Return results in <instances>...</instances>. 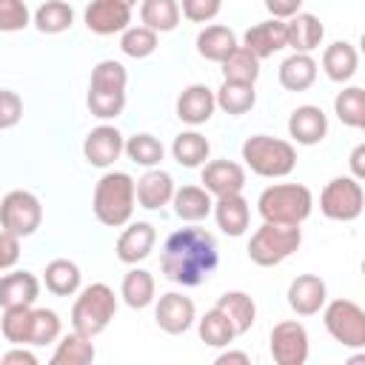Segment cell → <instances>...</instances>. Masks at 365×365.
Wrapping results in <instances>:
<instances>
[{
    "label": "cell",
    "instance_id": "6da1fadb",
    "mask_svg": "<svg viewBox=\"0 0 365 365\" xmlns=\"http://www.w3.org/2000/svg\"><path fill=\"white\" fill-rule=\"evenodd\" d=\"M220 265L217 240L205 228L188 225L168 234L163 254H160V271L168 282L194 288L202 285Z\"/></svg>",
    "mask_w": 365,
    "mask_h": 365
},
{
    "label": "cell",
    "instance_id": "7a4b0ae2",
    "mask_svg": "<svg viewBox=\"0 0 365 365\" xmlns=\"http://www.w3.org/2000/svg\"><path fill=\"white\" fill-rule=\"evenodd\" d=\"M125 86H128V71L117 60H100L91 68L88 80V94L86 106L94 117L100 120H114L125 108Z\"/></svg>",
    "mask_w": 365,
    "mask_h": 365
},
{
    "label": "cell",
    "instance_id": "3957f363",
    "mask_svg": "<svg viewBox=\"0 0 365 365\" xmlns=\"http://www.w3.org/2000/svg\"><path fill=\"white\" fill-rule=\"evenodd\" d=\"M134 180L125 171H106L97 185H94V197H91V208L94 217L108 225V228H123L125 222H131L134 214Z\"/></svg>",
    "mask_w": 365,
    "mask_h": 365
},
{
    "label": "cell",
    "instance_id": "277c9868",
    "mask_svg": "<svg viewBox=\"0 0 365 365\" xmlns=\"http://www.w3.org/2000/svg\"><path fill=\"white\" fill-rule=\"evenodd\" d=\"M257 211H259L262 222L302 225L314 211V197L299 182H277L259 194Z\"/></svg>",
    "mask_w": 365,
    "mask_h": 365
},
{
    "label": "cell",
    "instance_id": "5b68a950",
    "mask_svg": "<svg viewBox=\"0 0 365 365\" xmlns=\"http://www.w3.org/2000/svg\"><path fill=\"white\" fill-rule=\"evenodd\" d=\"M114 314H117L114 288H108L106 282H91L77 291V299L71 305V328L77 334L94 339L108 328Z\"/></svg>",
    "mask_w": 365,
    "mask_h": 365
},
{
    "label": "cell",
    "instance_id": "8992f818",
    "mask_svg": "<svg viewBox=\"0 0 365 365\" xmlns=\"http://www.w3.org/2000/svg\"><path fill=\"white\" fill-rule=\"evenodd\" d=\"M242 160L257 177L279 180L288 177L297 165V148L288 140L271 137V134H254L242 143Z\"/></svg>",
    "mask_w": 365,
    "mask_h": 365
},
{
    "label": "cell",
    "instance_id": "52a82bcc",
    "mask_svg": "<svg viewBox=\"0 0 365 365\" xmlns=\"http://www.w3.org/2000/svg\"><path fill=\"white\" fill-rule=\"evenodd\" d=\"M302 242L299 225H279V222H262L251 240H248V259L259 268H274L285 262Z\"/></svg>",
    "mask_w": 365,
    "mask_h": 365
},
{
    "label": "cell",
    "instance_id": "ba28073f",
    "mask_svg": "<svg viewBox=\"0 0 365 365\" xmlns=\"http://www.w3.org/2000/svg\"><path fill=\"white\" fill-rule=\"evenodd\" d=\"M325 331L342 348H365V311L354 299H331L322 305Z\"/></svg>",
    "mask_w": 365,
    "mask_h": 365
},
{
    "label": "cell",
    "instance_id": "9c48e42d",
    "mask_svg": "<svg viewBox=\"0 0 365 365\" xmlns=\"http://www.w3.org/2000/svg\"><path fill=\"white\" fill-rule=\"evenodd\" d=\"M365 191L354 177H334L319 194V211L334 222H354L362 214Z\"/></svg>",
    "mask_w": 365,
    "mask_h": 365
},
{
    "label": "cell",
    "instance_id": "30bf717a",
    "mask_svg": "<svg viewBox=\"0 0 365 365\" xmlns=\"http://www.w3.org/2000/svg\"><path fill=\"white\" fill-rule=\"evenodd\" d=\"M43 222V205L31 191L14 188L0 200V228L14 237H31Z\"/></svg>",
    "mask_w": 365,
    "mask_h": 365
},
{
    "label": "cell",
    "instance_id": "8fae6325",
    "mask_svg": "<svg viewBox=\"0 0 365 365\" xmlns=\"http://www.w3.org/2000/svg\"><path fill=\"white\" fill-rule=\"evenodd\" d=\"M271 356L277 365H305L308 331L297 319H282L271 328Z\"/></svg>",
    "mask_w": 365,
    "mask_h": 365
},
{
    "label": "cell",
    "instance_id": "7c38bea8",
    "mask_svg": "<svg viewBox=\"0 0 365 365\" xmlns=\"http://www.w3.org/2000/svg\"><path fill=\"white\" fill-rule=\"evenodd\" d=\"M154 319L160 325V331L171 334V336H180L185 334L194 322H197V308H194V299L180 294V291H168L157 299V308H154Z\"/></svg>",
    "mask_w": 365,
    "mask_h": 365
},
{
    "label": "cell",
    "instance_id": "4fadbf2b",
    "mask_svg": "<svg viewBox=\"0 0 365 365\" xmlns=\"http://www.w3.org/2000/svg\"><path fill=\"white\" fill-rule=\"evenodd\" d=\"M83 23L91 34H100V37L120 34L131 26V6L120 0H91L83 11Z\"/></svg>",
    "mask_w": 365,
    "mask_h": 365
},
{
    "label": "cell",
    "instance_id": "5bb4252c",
    "mask_svg": "<svg viewBox=\"0 0 365 365\" xmlns=\"http://www.w3.org/2000/svg\"><path fill=\"white\" fill-rule=\"evenodd\" d=\"M123 145H125V137L120 134L117 125H97L83 140V157L94 168H108L120 160Z\"/></svg>",
    "mask_w": 365,
    "mask_h": 365
},
{
    "label": "cell",
    "instance_id": "9a60e30c",
    "mask_svg": "<svg viewBox=\"0 0 365 365\" xmlns=\"http://www.w3.org/2000/svg\"><path fill=\"white\" fill-rule=\"evenodd\" d=\"M154 242H157V231L151 222L145 220H137V222H125L123 234L117 237V259L125 262V265H137L143 262L151 251H154Z\"/></svg>",
    "mask_w": 365,
    "mask_h": 365
},
{
    "label": "cell",
    "instance_id": "2e32d148",
    "mask_svg": "<svg viewBox=\"0 0 365 365\" xmlns=\"http://www.w3.org/2000/svg\"><path fill=\"white\" fill-rule=\"evenodd\" d=\"M328 302V288L325 279H319L317 274H299L291 279L288 285V305L297 317H314L322 311V305Z\"/></svg>",
    "mask_w": 365,
    "mask_h": 365
},
{
    "label": "cell",
    "instance_id": "e0dca14e",
    "mask_svg": "<svg viewBox=\"0 0 365 365\" xmlns=\"http://www.w3.org/2000/svg\"><path fill=\"white\" fill-rule=\"evenodd\" d=\"M174 188H177L174 185V177L168 171H163L160 165H154V168H145V174L134 182V200H137L140 208L157 211V208H163V205L171 202Z\"/></svg>",
    "mask_w": 365,
    "mask_h": 365
},
{
    "label": "cell",
    "instance_id": "ac0fdd59",
    "mask_svg": "<svg viewBox=\"0 0 365 365\" xmlns=\"http://www.w3.org/2000/svg\"><path fill=\"white\" fill-rule=\"evenodd\" d=\"M202 188L211 197L242 194V188H245V168L240 163H234V160L202 163Z\"/></svg>",
    "mask_w": 365,
    "mask_h": 365
},
{
    "label": "cell",
    "instance_id": "d6986e66",
    "mask_svg": "<svg viewBox=\"0 0 365 365\" xmlns=\"http://www.w3.org/2000/svg\"><path fill=\"white\" fill-rule=\"evenodd\" d=\"M242 46L257 57V60H265V57H274L277 51L288 48V37H285V20H262L257 26H251L245 34H242Z\"/></svg>",
    "mask_w": 365,
    "mask_h": 365
},
{
    "label": "cell",
    "instance_id": "ffe728a7",
    "mask_svg": "<svg viewBox=\"0 0 365 365\" xmlns=\"http://www.w3.org/2000/svg\"><path fill=\"white\" fill-rule=\"evenodd\" d=\"M328 134V117L319 106H297L288 117V137L299 145H317Z\"/></svg>",
    "mask_w": 365,
    "mask_h": 365
},
{
    "label": "cell",
    "instance_id": "44dd1931",
    "mask_svg": "<svg viewBox=\"0 0 365 365\" xmlns=\"http://www.w3.org/2000/svg\"><path fill=\"white\" fill-rule=\"evenodd\" d=\"M214 220H217V228L228 237H242L248 231V222H251V205L242 194H222V197H214V208H211Z\"/></svg>",
    "mask_w": 365,
    "mask_h": 365
},
{
    "label": "cell",
    "instance_id": "7402d4cb",
    "mask_svg": "<svg viewBox=\"0 0 365 365\" xmlns=\"http://www.w3.org/2000/svg\"><path fill=\"white\" fill-rule=\"evenodd\" d=\"M214 108H217V100H214V91L202 83H194L188 88L180 91L177 97V117L188 125H202L214 117Z\"/></svg>",
    "mask_w": 365,
    "mask_h": 365
},
{
    "label": "cell",
    "instance_id": "603a6c76",
    "mask_svg": "<svg viewBox=\"0 0 365 365\" xmlns=\"http://www.w3.org/2000/svg\"><path fill=\"white\" fill-rule=\"evenodd\" d=\"M285 37H288V48L294 51H302V54H311L322 37H325V26L317 14L311 11H297L294 17L285 20Z\"/></svg>",
    "mask_w": 365,
    "mask_h": 365
},
{
    "label": "cell",
    "instance_id": "cb8c5ba5",
    "mask_svg": "<svg viewBox=\"0 0 365 365\" xmlns=\"http://www.w3.org/2000/svg\"><path fill=\"white\" fill-rule=\"evenodd\" d=\"M40 297V279L31 271H11L0 277V308L34 305Z\"/></svg>",
    "mask_w": 365,
    "mask_h": 365
},
{
    "label": "cell",
    "instance_id": "d4e9b609",
    "mask_svg": "<svg viewBox=\"0 0 365 365\" xmlns=\"http://www.w3.org/2000/svg\"><path fill=\"white\" fill-rule=\"evenodd\" d=\"M317 60L311 54H302V51H294L291 57H285L279 63V86L285 91H308L314 83H317Z\"/></svg>",
    "mask_w": 365,
    "mask_h": 365
},
{
    "label": "cell",
    "instance_id": "484cf974",
    "mask_svg": "<svg viewBox=\"0 0 365 365\" xmlns=\"http://www.w3.org/2000/svg\"><path fill=\"white\" fill-rule=\"evenodd\" d=\"M356 68H359V54H356V48L351 43L336 40V43L325 46V51H322V71H325L328 80L348 83L356 74Z\"/></svg>",
    "mask_w": 365,
    "mask_h": 365
},
{
    "label": "cell",
    "instance_id": "4316f807",
    "mask_svg": "<svg viewBox=\"0 0 365 365\" xmlns=\"http://www.w3.org/2000/svg\"><path fill=\"white\" fill-rule=\"evenodd\" d=\"M171 205H174V214L182 222H200V220H205L211 214L214 197L202 185H182V188H174Z\"/></svg>",
    "mask_w": 365,
    "mask_h": 365
},
{
    "label": "cell",
    "instance_id": "83f0119b",
    "mask_svg": "<svg viewBox=\"0 0 365 365\" xmlns=\"http://www.w3.org/2000/svg\"><path fill=\"white\" fill-rule=\"evenodd\" d=\"M214 308H220V311L231 319L237 336L248 334L251 325L257 322V302H254L245 291H225V294H220V299H217Z\"/></svg>",
    "mask_w": 365,
    "mask_h": 365
},
{
    "label": "cell",
    "instance_id": "f1b7e54d",
    "mask_svg": "<svg viewBox=\"0 0 365 365\" xmlns=\"http://www.w3.org/2000/svg\"><path fill=\"white\" fill-rule=\"evenodd\" d=\"M237 34L228 29V26H205L200 34H197V54L202 60H211V63H222L234 48H237Z\"/></svg>",
    "mask_w": 365,
    "mask_h": 365
},
{
    "label": "cell",
    "instance_id": "f546056e",
    "mask_svg": "<svg viewBox=\"0 0 365 365\" xmlns=\"http://www.w3.org/2000/svg\"><path fill=\"white\" fill-rule=\"evenodd\" d=\"M43 282L46 288L54 294V297H74L80 291V282H83V274H80V265L74 259H51L43 271Z\"/></svg>",
    "mask_w": 365,
    "mask_h": 365
},
{
    "label": "cell",
    "instance_id": "4dcf8cb0",
    "mask_svg": "<svg viewBox=\"0 0 365 365\" xmlns=\"http://www.w3.org/2000/svg\"><path fill=\"white\" fill-rule=\"evenodd\" d=\"M214 100H217V108H222L231 117H240V114H248L254 108L257 91H254V83L222 80V86L214 91Z\"/></svg>",
    "mask_w": 365,
    "mask_h": 365
},
{
    "label": "cell",
    "instance_id": "1f68e13d",
    "mask_svg": "<svg viewBox=\"0 0 365 365\" xmlns=\"http://www.w3.org/2000/svg\"><path fill=\"white\" fill-rule=\"evenodd\" d=\"M154 294H157V282L145 268H131L120 282V297L128 308H137V311L148 308L154 302Z\"/></svg>",
    "mask_w": 365,
    "mask_h": 365
},
{
    "label": "cell",
    "instance_id": "d6a6232c",
    "mask_svg": "<svg viewBox=\"0 0 365 365\" xmlns=\"http://www.w3.org/2000/svg\"><path fill=\"white\" fill-rule=\"evenodd\" d=\"M180 0H140V20L151 31H174L180 26Z\"/></svg>",
    "mask_w": 365,
    "mask_h": 365
},
{
    "label": "cell",
    "instance_id": "836d02e7",
    "mask_svg": "<svg viewBox=\"0 0 365 365\" xmlns=\"http://www.w3.org/2000/svg\"><path fill=\"white\" fill-rule=\"evenodd\" d=\"M31 23L43 34H63L74 26V9L66 0H46L31 14Z\"/></svg>",
    "mask_w": 365,
    "mask_h": 365
},
{
    "label": "cell",
    "instance_id": "e575fe53",
    "mask_svg": "<svg viewBox=\"0 0 365 365\" xmlns=\"http://www.w3.org/2000/svg\"><path fill=\"white\" fill-rule=\"evenodd\" d=\"M211 154V143L200 131H180L171 143V157L182 168H200Z\"/></svg>",
    "mask_w": 365,
    "mask_h": 365
},
{
    "label": "cell",
    "instance_id": "d590c367",
    "mask_svg": "<svg viewBox=\"0 0 365 365\" xmlns=\"http://www.w3.org/2000/svg\"><path fill=\"white\" fill-rule=\"evenodd\" d=\"M97 351H94V342L77 331L60 336L54 354H51V365H88L94 362Z\"/></svg>",
    "mask_w": 365,
    "mask_h": 365
},
{
    "label": "cell",
    "instance_id": "8d00e7d4",
    "mask_svg": "<svg viewBox=\"0 0 365 365\" xmlns=\"http://www.w3.org/2000/svg\"><path fill=\"white\" fill-rule=\"evenodd\" d=\"M197 331H200V339L211 348H225L237 339V331L231 325V319L220 311V308H211L205 311L200 319H197Z\"/></svg>",
    "mask_w": 365,
    "mask_h": 365
},
{
    "label": "cell",
    "instance_id": "74e56055",
    "mask_svg": "<svg viewBox=\"0 0 365 365\" xmlns=\"http://www.w3.org/2000/svg\"><path fill=\"white\" fill-rule=\"evenodd\" d=\"M334 114L348 128H365V88L348 86L334 97Z\"/></svg>",
    "mask_w": 365,
    "mask_h": 365
},
{
    "label": "cell",
    "instance_id": "f35d334b",
    "mask_svg": "<svg viewBox=\"0 0 365 365\" xmlns=\"http://www.w3.org/2000/svg\"><path fill=\"white\" fill-rule=\"evenodd\" d=\"M123 154L134 163V165H143V168H154V165H160L163 163V157H165V148H163V143L154 137V134H145V131H140V134H131L128 140H125V145H123Z\"/></svg>",
    "mask_w": 365,
    "mask_h": 365
},
{
    "label": "cell",
    "instance_id": "ab89813d",
    "mask_svg": "<svg viewBox=\"0 0 365 365\" xmlns=\"http://www.w3.org/2000/svg\"><path fill=\"white\" fill-rule=\"evenodd\" d=\"M0 334L11 345H29L31 336V305H11L3 308L0 319Z\"/></svg>",
    "mask_w": 365,
    "mask_h": 365
},
{
    "label": "cell",
    "instance_id": "60d3db41",
    "mask_svg": "<svg viewBox=\"0 0 365 365\" xmlns=\"http://www.w3.org/2000/svg\"><path fill=\"white\" fill-rule=\"evenodd\" d=\"M220 66H222V80L257 83V77H259V60H257L245 46H237Z\"/></svg>",
    "mask_w": 365,
    "mask_h": 365
},
{
    "label": "cell",
    "instance_id": "b9f144b4",
    "mask_svg": "<svg viewBox=\"0 0 365 365\" xmlns=\"http://www.w3.org/2000/svg\"><path fill=\"white\" fill-rule=\"evenodd\" d=\"M160 46V34L151 31L148 26H128L125 31H120V48L123 54L134 57V60H145L157 51Z\"/></svg>",
    "mask_w": 365,
    "mask_h": 365
},
{
    "label": "cell",
    "instance_id": "7bdbcfd3",
    "mask_svg": "<svg viewBox=\"0 0 365 365\" xmlns=\"http://www.w3.org/2000/svg\"><path fill=\"white\" fill-rule=\"evenodd\" d=\"M63 334V322L60 314L51 308H31V336L29 345H48L57 342Z\"/></svg>",
    "mask_w": 365,
    "mask_h": 365
},
{
    "label": "cell",
    "instance_id": "ee69618b",
    "mask_svg": "<svg viewBox=\"0 0 365 365\" xmlns=\"http://www.w3.org/2000/svg\"><path fill=\"white\" fill-rule=\"evenodd\" d=\"M29 23H31V11L26 0H0V31L3 34L23 31Z\"/></svg>",
    "mask_w": 365,
    "mask_h": 365
},
{
    "label": "cell",
    "instance_id": "f6af8a7d",
    "mask_svg": "<svg viewBox=\"0 0 365 365\" xmlns=\"http://www.w3.org/2000/svg\"><path fill=\"white\" fill-rule=\"evenodd\" d=\"M23 120V97L11 88H0V131L14 128Z\"/></svg>",
    "mask_w": 365,
    "mask_h": 365
},
{
    "label": "cell",
    "instance_id": "bcb514c9",
    "mask_svg": "<svg viewBox=\"0 0 365 365\" xmlns=\"http://www.w3.org/2000/svg\"><path fill=\"white\" fill-rule=\"evenodd\" d=\"M222 9V0H182L180 11L191 23H211Z\"/></svg>",
    "mask_w": 365,
    "mask_h": 365
},
{
    "label": "cell",
    "instance_id": "7dc6e473",
    "mask_svg": "<svg viewBox=\"0 0 365 365\" xmlns=\"http://www.w3.org/2000/svg\"><path fill=\"white\" fill-rule=\"evenodd\" d=\"M20 259V237L0 228V271H9Z\"/></svg>",
    "mask_w": 365,
    "mask_h": 365
},
{
    "label": "cell",
    "instance_id": "c3c4849f",
    "mask_svg": "<svg viewBox=\"0 0 365 365\" xmlns=\"http://www.w3.org/2000/svg\"><path fill=\"white\" fill-rule=\"evenodd\" d=\"M265 9L277 20H288L302 9V0H265Z\"/></svg>",
    "mask_w": 365,
    "mask_h": 365
},
{
    "label": "cell",
    "instance_id": "681fc988",
    "mask_svg": "<svg viewBox=\"0 0 365 365\" xmlns=\"http://www.w3.org/2000/svg\"><path fill=\"white\" fill-rule=\"evenodd\" d=\"M0 362H3V365H37V356H34L26 345H14L11 351H6V354L0 356Z\"/></svg>",
    "mask_w": 365,
    "mask_h": 365
},
{
    "label": "cell",
    "instance_id": "f907efd6",
    "mask_svg": "<svg viewBox=\"0 0 365 365\" xmlns=\"http://www.w3.org/2000/svg\"><path fill=\"white\" fill-rule=\"evenodd\" d=\"M348 163H351V177H354V180H365V143H359V145L351 151Z\"/></svg>",
    "mask_w": 365,
    "mask_h": 365
},
{
    "label": "cell",
    "instance_id": "816d5d0a",
    "mask_svg": "<svg viewBox=\"0 0 365 365\" xmlns=\"http://www.w3.org/2000/svg\"><path fill=\"white\" fill-rule=\"evenodd\" d=\"M228 362H237V365H248V362H251V356H248L245 351H222V354L217 356V365H228Z\"/></svg>",
    "mask_w": 365,
    "mask_h": 365
},
{
    "label": "cell",
    "instance_id": "f5cc1de1",
    "mask_svg": "<svg viewBox=\"0 0 365 365\" xmlns=\"http://www.w3.org/2000/svg\"><path fill=\"white\" fill-rule=\"evenodd\" d=\"M120 3H125V6H131V9H134V6L140 3V0H120Z\"/></svg>",
    "mask_w": 365,
    "mask_h": 365
}]
</instances>
